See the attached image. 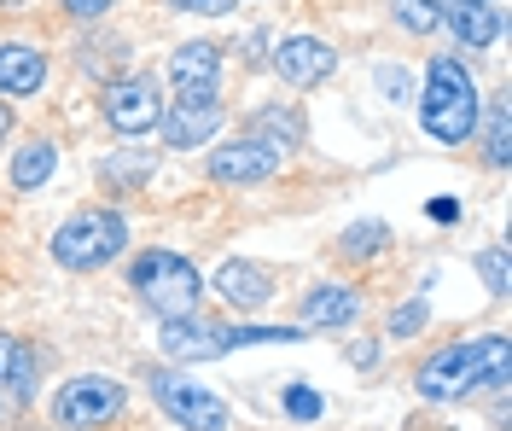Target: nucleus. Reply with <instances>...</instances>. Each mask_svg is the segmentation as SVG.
<instances>
[{
    "instance_id": "19",
    "label": "nucleus",
    "mask_w": 512,
    "mask_h": 431,
    "mask_svg": "<svg viewBox=\"0 0 512 431\" xmlns=\"http://www.w3.org/2000/svg\"><path fill=\"white\" fill-rule=\"evenodd\" d=\"M245 134L268 140L274 152H297V146H303V117H297V111H286V105H262Z\"/></svg>"
},
{
    "instance_id": "2",
    "label": "nucleus",
    "mask_w": 512,
    "mask_h": 431,
    "mask_svg": "<svg viewBox=\"0 0 512 431\" xmlns=\"http://www.w3.org/2000/svg\"><path fill=\"white\" fill-rule=\"evenodd\" d=\"M478 117H483V100L472 70L454 53H437L425 65V88H419V129L431 140H443V146H466L478 134Z\"/></svg>"
},
{
    "instance_id": "23",
    "label": "nucleus",
    "mask_w": 512,
    "mask_h": 431,
    "mask_svg": "<svg viewBox=\"0 0 512 431\" xmlns=\"http://www.w3.org/2000/svg\"><path fill=\"white\" fill-rule=\"evenodd\" d=\"M478 274H483V286L495 292V298H507L512 286H507V245H489V251H478Z\"/></svg>"
},
{
    "instance_id": "12",
    "label": "nucleus",
    "mask_w": 512,
    "mask_h": 431,
    "mask_svg": "<svg viewBox=\"0 0 512 431\" xmlns=\"http://www.w3.org/2000/svg\"><path fill=\"white\" fill-rule=\"evenodd\" d=\"M210 286H216L239 315H251V309H262V303L274 298V274H268L262 263H251V257H227Z\"/></svg>"
},
{
    "instance_id": "20",
    "label": "nucleus",
    "mask_w": 512,
    "mask_h": 431,
    "mask_svg": "<svg viewBox=\"0 0 512 431\" xmlns=\"http://www.w3.org/2000/svg\"><path fill=\"white\" fill-rule=\"evenodd\" d=\"M384 245H390V228H384V222H350V228L338 233V251H344L350 263H367V257H379Z\"/></svg>"
},
{
    "instance_id": "14",
    "label": "nucleus",
    "mask_w": 512,
    "mask_h": 431,
    "mask_svg": "<svg viewBox=\"0 0 512 431\" xmlns=\"http://www.w3.org/2000/svg\"><path fill=\"white\" fill-rule=\"evenodd\" d=\"M41 82H47V59L24 41H6L0 47V100H30V94H41Z\"/></svg>"
},
{
    "instance_id": "28",
    "label": "nucleus",
    "mask_w": 512,
    "mask_h": 431,
    "mask_svg": "<svg viewBox=\"0 0 512 431\" xmlns=\"http://www.w3.org/2000/svg\"><path fill=\"white\" fill-rule=\"evenodd\" d=\"M64 12H76V18H99V12H111V0H64Z\"/></svg>"
},
{
    "instance_id": "24",
    "label": "nucleus",
    "mask_w": 512,
    "mask_h": 431,
    "mask_svg": "<svg viewBox=\"0 0 512 431\" xmlns=\"http://www.w3.org/2000/svg\"><path fill=\"white\" fill-rule=\"evenodd\" d=\"M286 414L291 420H320V397L297 379V385H286Z\"/></svg>"
},
{
    "instance_id": "27",
    "label": "nucleus",
    "mask_w": 512,
    "mask_h": 431,
    "mask_svg": "<svg viewBox=\"0 0 512 431\" xmlns=\"http://www.w3.org/2000/svg\"><path fill=\"white\" fill-rule=\"evenodd\" d=\"M163 6H175V12H198V18H222V12H233V0H163Z\"/></svg>"
},
{
    "instance_id": "22",
    "label": "nucleus",
    "mask_w": 512,
    "mask_h": 431,
    "mask_svg": "<svg viewBox=\"0 0 512 431\" xmlns=\"http://www.w3.org/2000/svg\"><path fill=\"white\" fill-rule=\"evenodd\" d=\"M495 169H507L512 146H507V100H489V152H483Z\"/></svg>"
},
{
    "instance_id": "5",
    "label": "nucleus",
    "mask_w": 512,
    "mask_h": 431,
    "mask_svg": "<svg viewBox=\"0 0 512 431\" xmlns=\"http://www.w3.org/2000/svg\"><path fill=\"white\" fill-rule=\"evenodd\" d=\"M128 245V222L117 210H82L64 228H53V263L70 274H94V268L117 263Z\"/></svg>"
},
{
    "instance_id": "13",
    "label": "nucleus",
    "mask_w": 512,
    "mask_h": 431,
    "mask_svg": "<svg viewBox=\"0 0 512 431\" xmlns=\"http://www.w3.org/2000/svg\"><path fill=\"white\" fill-rule=\"evenodd\" d=\"M169 76L181 94H216V76H222V47L216 41H181L169 53Z\"/></svg>"
},
{
    "instance_id": "11",
    "label": "nucleus",
    "mask_w": 512,
    "mask_h": 431,
    "mask_svg": "<svg viewBox=\"0 0 512 431\" xmlns=\"http://www.w3.org/2000/svg\"><path fill=\"white\" fill-rule=\"evenodd\" d=\"M274 70H280L286 88H320V82L338 70V53H332L320 35H286V41L274 47Z\"/></svg>"
},
{
    "instance_id": "4",
    "label": "nucleus",
    "mask_w": 512,
    "mask_h": 431,
    "mask_svg": "<svg viewBox=\"0 0 512 431\" xmlns=\"http://www.w3.org/2000/svg\"><path fill=\"white\" fill-rule=\"evenodd\" d=\"M128 286H134V298L146 303L158 321L198 315V298H204V274L181 251H140L134 268H128Z\"/></svg>"
},
{
    "instance_id": "9",
    "label": "nucleus",
    "mask_w": 512,
    "mask_h": 431,
    "mask_svg": "<svg viewBox=\"0 0 512 431\" xmlns=\"http://www.w3.org/2000/svg\"><path fill=\"white\" fill-rule=\"evenodd\" d=\"M280 164H286V152H274L256 134H239V140H227L222 152H210V181L216 187H256V181H268Z\"/></svg>"
},
{
    "instance_id": "31",
    "label": "nucleus",
    "mask_w": 512,
    "mask_h": 431,
    "mask_svg": "<svg viewBox=\"0 0 512 431\" xmlns=\"http://www.w3.org/2000/svg\"><path fill=\"white\" fill-rule=\"evenodd\" d=\"M6 134H12V105L0 100V146H6Z\"/></svg>"
},
{
    "instance_id": "8",
    "label": "nucleus",
    "mask_w": 512,
    "mask_h": 431,
    "mask_svg": "<svg viewBox=\"0 0 512 431\" xmlns=\"http://www.w3.org/2000/svg\"><path fill=\"white\" fill-rule=\"evenodd\" d=\"M105 123L128 140H140V134H152L163 123V94H158V76L152 70H128L117 82H105Z\"/></svg>"
},
{
    "instance_id": "18",
    "label": "nucleus",
    "mask_w": 512,
    "mask_h": 431,
    "mask_svg": "<svg viewBox=\"0 0 512 431\" xmlns=\"http://www.w3.org/2000/svg\"><path fill=\"white\" fill-rule=\"evenodd\" d=\"M53 175H59V146H53V140H30L24 152H12V187H18V193L47 187Z\"/></svg>"
},
{
    "instance_id": "6",
    "label": "nucleus",
    "mask_w": 512,
    "mask_h": 431,
    "mask_svg": "<svg viewBox=\"0 0 512 431\" xmlns=\"http://www.w3.org/2000/svg\"><path fill=\"white\" fill-rule=\"evenodd\" d=\"M146 385H152V397L158 408L175 420L181 431H233V408H227L216 391H204V385H192L187 373H169V367H146Z\"/></svg>"
},
{
    "instance_id": "16",
    "label": "nucleus",
    "mask_w": 512,
    "mask_h": 431,
    "mask_svg": "<svg viewBox=\"0 0 512 431\" xmlns=\"http://www.w3.org/2000/svg\"><path fill=\"white\" fill-rule=\"evenodd\" d=\"M35 385H41V350L24 344V338H12V332H0V391L30 402Z\"/></svg>"
},
{
    "instance_id": "32",
    "label": "nucleus",
    "mask_w": 512,
    "mask_h": 431,
    "mask_svg": "<svg viewBox=\"0 0 512 431\" xmlns=\"http://www.w3.org/2000/svg\"><path fill=\"white\" fill-rule=\"evenodd\" d=\"M483 6H489V0H483Z\"/></svg>"
},
{
    "instance_id": "1",
    "label": "nucleus",
    "mask_w": 512,
    "mask_h": 431,
    "mask_svg": "<svg viewBox=\"0 0 512 431\" xmlns=\"http://www.w3.org/2000/svg\"><path fill=\"white\" fill-rule=\"evenodd\" d=\"M507 379H512V344L507 332H489V338L431 350L414 373V391L425 402H460L472 391H507Z\"/></svg>"
},
{
    "instance_id": "25",
    "label": "nucleus",
    "mask_w": 512,
    "mask_h": 431,
    "mask_svg": "<svg viewBox=\"0 0 512 431\" xmlns=\"http://www.w3.org/2000/svg\"><path fill=\"white\" fill-rule=\"evenodd\" d=\"M425 315H431V309H425V298L402 303V309H396V315H390V332H396V338H414V332L425 327Z\"/></svg>"
},
{
    "instance_id": "10",
    "label": "nucleus",
    "mask_w": 512,
    "mask_h": 431,
    "mask_svg": "<svg viewBox=\"0 0 512 431\" xmlns=\"http://www.w3.org/2000/svg\"><path fill=\"white\" fill-rule=\"evenodd\" d=\"M222 100L216 94H181L175 105H163V140L175 146V152H192V146H204V140H216L222 129Z\"/></svg>"
},
{
    "instance_id": "30",
    "label": "nucleus",
    "mask_w": 512,
    "mask_h": 431,
    "mask_svg": "<svg viewBox=\"0 0 512 431\" xmlns=\"http://www.w3.org/2000/svg\"><path fill=\"white\" fill-rule=\"evenodd\" d=\"M431 216H437V222H454V216H460V204H454V199H437V204H431Z\"/></svg>"
},
{
    "instance_id": "21",
    "label": "nucleus",
    "mask_w": 512,
    "mask_h": 431,
    "mask_svg": "<svg viewBox=\"0 0 512 431\" xmlns=\"http://www.w3.org/2000/svg\"><path fill=\"white\" fill-rule=\"evenodd\" d=\"M390 12H396V24L414 35H431L443 24V12H437V0H390Z\"/></svg>"
},
{
    "instance_id": "17",
    "label": "nucleus",
    "mask_w": 512,
    "mask_h": 431,
    "mask_svg": "<svg viewBox=\"0 0 512 431\" xmlns=\"http://www.w3.org/2000/svg\"><path fill=\"white\" fill-rule=\"evenodd\" d=\"M355 315H361V298H355V286H315L309 298H303V332L320 327V332H332V327H350Z\"/></svg>"
},
{
    "instance_id": "15",
    "label": "nucleus",
    "mask_w": 512,
    "mask_h": 431,
    "mask_svg": "<svg viewBox=\"0 0 512 431\" xmlns=\"http://www.w3.org/2000/svg\"><path fill=\"white\" fill-rule=\"evenodd\" d=\"M437 12H443V24L460 35V47H489L495 35H501V12L495 6H483V0H437Z\"/></svg>"
},
{
    "instance_id": "7",
    "label": "nucleus",
    "mask_w": 512,
    "mask_h": 431,
    "mask_svg": "<svg viewBox=\"0 0 512 431\" xmlns=\"http://www.w3.org/2000/svg\"><path fill=\"white\" fill-rule=\"evenodd\" d=\"M123 414V385L111 373H76L53 391V426L64 431H94Z\"/></svg>"
},
{
    "instance_id": "29",
    "label": "nucleus",
    "mask_w": 512,
    "mask_h": 431,
    "mask_svg": "<svg viewBox=\"0 0 512 431\" xmlns=\"http://www.w3.org/2000/svg\"><path fill=\"white\" fill-rule=\"evenodd\" d=\"M350 362L355 367H373V362H379V344H350Z\"/></svg>"
},
{
    "instance_id": "26",
    "label": "nucleus",
    "mask_w": 512,
    "mask_h": 431,
    "mask_svg": "<svg viewBox=\"0 0 512 431\" xmlns=\"http://www.w3.org/2000/svg\"><path fill=\"white\" fill-rule=\"evenodd\" d=\"M373 82H379V88H384V94H390L396 105H402L408 94H414V82H408V70H402V65H384V70H373Z\"/></svg>"
},
{
    "instance_id": "3",
    "label": "nucleus",
    "mask_w": 512,
    "mask_h": 431,
    "mask_svg": "<svg viewBox=\"0 0 512 431\" xmlns=\"http://www.w3.org/2000/svg\"><path fill=\"white\" fill-rule=\"evenodd\" d=\"M163 356L181 367L216 362L233 356L245 344H303V327H251V321H204V315H181V321H163Z\"/></svg>"
}]
</instances>
